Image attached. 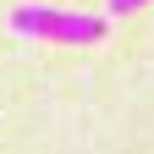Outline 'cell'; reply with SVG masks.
Returning a JSON list of instances; mask_svg holds the SVG:
<instances>
[{
    "mask_svg": "<svg viewBox=\"0 0 154 154\" xmlns=\"http://www.w3.org/2000/svg\"><path fill=\"white\" fill-rule=\"evenodd\" d=\"M11 28L22 38H50V44H99L110 33V17H88V11H61V6H17Z\"/></svg>",
    "mask_w": 154,
    "mask_h": 154,
    "instance_id": "1",
    "label": "cell"
},
{
    "mask_svg": "<svg viewBox=\"0 0 154 154\" xmlns=\"http://www.w3.org/2000/svg\"><path fill=\"white\" fill-rule=\"evenodd\" d=\"M149 0H110V17H132V11H143Z\"/></svg>",
    "mask_w": 154,
    "mask_h": 154,
    "instance_id": "2",
    "label": "cell"
}]
</instances>
